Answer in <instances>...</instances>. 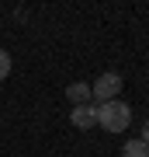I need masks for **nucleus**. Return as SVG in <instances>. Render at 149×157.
<instances>
[{
    "instance_id": "nucleus-5",
    "label": "nucleus",
    "mask_w": 149,
    "mask_h": 157,
    "mask_svg": "<svg viewBox=\"0 0 149 157\" xmlns=\"http://www.w3.org/2000/svg\"><path fill=\"white\" fill-rule=\"evenodd\" d=\"M122 157H149V147H146L142 140H125Z\"/></svg>"
},
{
    "instance_id": "nucleus-2",
    "label": "nucleus",
    "mask_w": 149,
    "mask_h": 157,
    "mask_svg": "<svg viewBox=\"0 0 149 157\" xmlns=\"http://www.w3.org/2000/svg\"><path fill=\"white\" fill-rule=\"evenodd\" d=\"M122 87H125V80H122V73H101V77L90 84V98L97 101V105H104V101H118V94H122Z\"/></svg>"
},
{
    "instance_id": "nucleus-7",
    "label": "nucleus",
    "mask_w": 149,
    "mask_h": 157,
    "mask_svg": "<svg viewBox=\"0 0 149 157\" xmlns=\"http://www.w3.org/2000/svg\"><path fill=\"white\" fill-rule=\"evenodd\" d=\"M139 140H142V143L149 147V119H146V122H142V136H139Z\"/></svg>"
},
{
    "instance_id": "nucleus-4",
    "label": "nucleus",
    "mask_w": 149,
    "mask_h": 157,
    "mask_svg": "<svg viewBox=\"0 0 149 157\" xmlns=\"http://www.w3.org/2000/svg\"><path fill=\"white\" fill-rule=\"evenodd\" d=\"M66 98L73 101V108L76 105H90V84L87 80H73V84L66 87Z\"/></svg>"
},
{
    "instance_id": "nucleus-1",
    "label": "nucleus",
    "mask_w": 149,
    "mask_h": 157,
    "mask_svg": "<svg viewBox=\"0 0 149 157\" xmlns=\"http://www.w3.org/2000/svg\"><path fill=\"white\" fill-rule=\"evenodd\" d=\"M97 108V126L108 129V133H125L132 126V108L125 101H104V105H94Z\"/></svg>"
},
{
    "instance_id": "nucleus-3",
    "label": "nucleus",
    "mask_w": 149,
    "mask_h": 157,
    "mask_svg": "<svg viewBox=\"0 0 149 157\" xmlns=\"http://www.w3.org/2000/svg\"><path fill=\"white\" fill-rule=\"evenodd\" d=\"M69 122L76 126V129H94L97 126V108L94 105H76L69 112Z\"/></svg>"
},
{
    "instance_id": "nucleus-6",
    "label": "nucleus",
    "mask_w": 149,
    "mask_h": 157,
    "mask_svg": "<svg viewBox=\"0 0 149 157\" xmlns=\"http://www.w3.org/2000/svg\"><path fill=\"white\" fill-rule=\"evenodd\" d=\"M7 73H11V52H7V49H0V80H4Z\"/></svg>"
}]
</instances>
